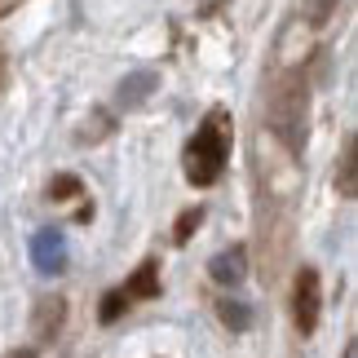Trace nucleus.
<instances>
[{
    "label": "nucleus",
    "mask_w": 358,
    "mask_h": 358,
    "mask_svg": "<svg viewBox=\"0 0 358 358\" xmlns=\"http://www.w3.org/2000/svg\"><path fill=\"white\" fill-rule=\"evenodd\" d=\"M226 159H230V111L213 106L195 129V137L186 142V182L199 190L217 186L226 173Z\"/></svg>",
    "instance_id": "nucleus-1"
},
{
    "label": "nucleus",
    "mask_w": 358,
    "mask_h": 358,
    "mask_svg": "<svg viewBox=\"0 0 358 358\" xmlns=\"http://www.w3.org/2000/svg\"><path fill=\"white\" fill-rule=\"evenodd\" d=\"M270 129L274 137H283L287 150L306 146V80L287 76L270 98Z\"/></svg>",
    "instance_id": "nucleus-2"
},
{
    "label": "nucleus",
    "mask_w": 358,
    "mask_h": 358,
    "mask_svg": "<svg viewBox=\"0 0 358 358\" xmlns=\"http://www.w3.org/2000/svg\"><path fill=\"white\" fill-rule=\"evenodd\" d=\"M292 314H296L301 336H314L319 314H323V283H319V270H314V266H301V270H296V283H292Z\"/></svg>",
    "instance_id": "nucleus-3"
},
{
    "label": "nucleus",
    "mask_w": 358,
    "mask_h": 358,
    "mask_svg": "<svg viewBox=\"0 0 358 358\" xmlns=\"http://www.w3.org/2000/svg\"><path fill=\"white\" fill-rule=\"evenodd\" d=\"M31 261L40 274H62L66 270V235L62 230H40L31 239Z\"/></svg>",
    "instance_id": "nucleus-4"
},
{
    "label": "nucleus",
    "mask_w": 358,
    "mask_h": 358,
    "mask_svg": "<svg viewBox=\"0 0 358 358\" xmlns=\"http://www.w3.org/2000/svg\"><path fill=\"white\" fill-rule=\"evenodd\" d=\"M208 274H213V283H222V287H239L248 279V252H243V243L235 248H226V252H217L208 261Z\"/></svg>",
    "instance_id": "nucleus-5"
},
{
    "label": "nucleus",
    "mask_w": 358,
    "mask_h": 358,
    "mask_svg": "<svg viewBox=\"0 0 358 358\" xmlns=\"http://www.w3.org/2000/svg\"><path fill=\"white\" fill-rule=\"evenodd\" d=\"M120 292H124V301H129V306H133V301H155V296H159V261L146 257L142 266H137L129 279H124Z\"/></svg>",
    "instance_id": "nucleus-6"
},
{
    "label": "nucleus",
    "mask_w": 358,
    "mask_h": 358,
    "mask_svg": "<svg viewBox=\"0 0 358 358\" xmlns=\"http://www.w3.org/2000/svg\"><path fill=\"white\" fill-rule=\"evenodd\" d=\"M336 195L341 199L358 195V142L354 137H345V150H341V164H336Z\"/></svg>",
    "instance_id": "nucleus-7"
},
{
    "label": "nucleus",
    "mask_w": 358,
    "mask_h": 358,
    "mask_svg": "<svg viewBox=\"0 0 358 358\" xmlns=\"http://www.w3.org/2000/svg\"><path fill=\"white\" fill-rule=\"evenodd\" d=\"M217 314H222V323L230 327V332H248V327H252V310L243 306V301H222V306H217Z\"/></svg>",
    "instance_id": "nucleus-8"
},
{
    "label": "nucleus",
    "mask_w": 358,
    "mask_h": 358,
    "mask_svg": "<svg viewBox=\"0 0 358 358\" xmlns=\"http://www.w3.org/2000/svg\"><path fill=\"white\" fill-rule=\"evenodd\" d=\"M80 190H85V186H80V177L76 173H58V177H53V182H49V199H76L80 195Z\"/></svg>",
    "instance_id": "nucleus-9"
},
{
    "label": "nucleus",
    "mask_w": 358,
    "mask_h": 358,
    "mask_svg": "<svg viewBox=\"0 0 358 358\" xmlns=\"http://www.w3.org/2000/svg\"><path fill=\"white\" fill-rule=\"evenodd\" d=\"M203 222V208L195 203V208H186L182 217H177V226H173V243H186L190 235H195V226Z\"/></svg>",
    "instance_id": "nucleus-10"
},
{
    "label": "nucleus",
    "mask_w": 358,
    "mask_h": 358,
    "mask_svg": "<svg viewBox=\"0 0 358 358\" xmlns=\"http://www.w3.org/2000/svg\"><path fill=\"white\" fill-rule=\"evenodd\" d=\"M124 310H129V301H124V292H120V287H111V292L102 296V310H98V319H102V323H115Z\"/></svg>",
    "instance_id": "nucleus-11"
},
{
    "label": "nucleus",
    "mask_w": 358,
    "mask_h": 358,
    "mask_svg": "<svg viewBox=\"0 0 358 358\" xmlns=\"http://www.w3.org/2000/svg\"><path fill=\"white\" fill-rule=\"evenodd\" d=\"M58 323H62V301H45L40 306V341L49 332H58Z\"/></svg>",
    "instance_id": "nucleus-12"
},
{
    "label": "nucleus",
    "mask_w": 358,
    "mask_h": 358,
    "mask_svg": "<svg viewBox=\"0 0 358 358\" xmlns=\"http://www.w3.org/2000/svg\"><path fill=\"white\" fill-rule=\"evenodd\" d=\"M345 358H354V345H345Z\"/></svg>",
    "instance_id": "nucleus-13"
}]
</instances>
